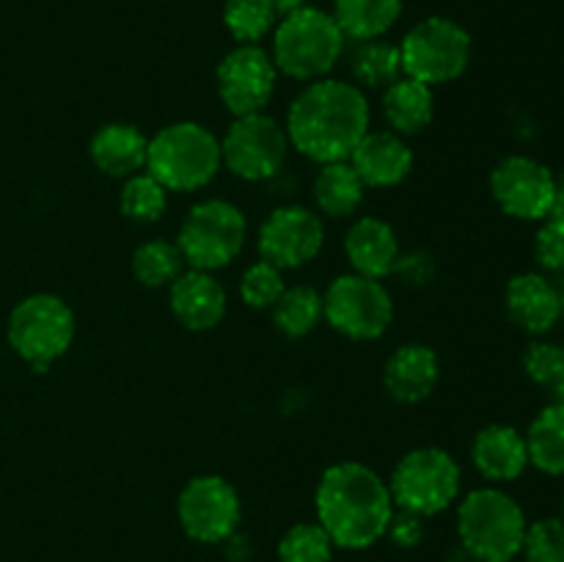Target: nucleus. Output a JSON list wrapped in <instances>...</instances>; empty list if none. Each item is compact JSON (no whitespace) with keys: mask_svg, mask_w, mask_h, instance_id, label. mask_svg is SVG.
I'll use <instances>...</instances> for the list:
<instances>
[{"mask_svg":"<svg viewBox=\"0 0 564 562\" xmlns=\"http://www.w3.org/2000/svg\"><path fill=\"white\" fill-rule=\"evenodd\" d=\"M345 251L352 264V273L367 279H386L400 262V240L391 224L372 218H358L345 237Z\"/></svg>","mask_w":564,"mask_h":562,"instance_id":"aec40b11","label":"nucleus"},{"mask_svg":"<svg viewBox=\"0 0 564 562\" xmlns=\"http://www.w3.org/2000/svg\"><path fill=\"white\" fill-rule=\"evenodd\" d=\"M554 395H556V402H562V406H564V372L560 375V380H556Z\"/></svg>","mask_w":564,"mask_h":562,"instance_id":"79ce46f5","label":"nucleus"},{"mask_svg":"<svg viewBox=\"0 0 564 562\" xmlns=\"http://www.w3.org/2000/svg\"><path fill=\"white\" fill-rule=\"evenodd\" d=\"M284 290L286 284L281 270L275 268V264L264 262V259H259L257 264H251V268L242 273L240 298L251 309H273V303L279 301Z\"/></svg>","mask_w":564,"mask_h":562,"instance_id":"473e14b6","label":"nucleus"},{"mask_svg":"<svg viewBox=\"0 0 564 562\" xmlns=\"http://www.w3.org/2000/svg\"><path fill=\"white\" fill-rule=\"evenodd\" d=\"M224 158L215 132L196 121H176L149 138L147 174H152L165 191H202L218 176Z\"/></svg>","mask_w":564,"mask_h":562,"instance_id":"7ed1b4c3","label":"nucleus"},{"mask_svg":"<svg viewBox=\"0 0 564 562\" xmlns=\"http://www.w3.org/2000/svg\"><path fill=\"white\" fill-rule=\"evenodd\" d=\"M275 9L270 0H226L224 25L240 44H257L273 31Z\"/></svg>","mask_w":564,"mask_h":562,"instance_id":"7c9ffc66","label":"nucleus"},{"mask_svg":"<svg viewBox=\"0 0 564 562\" xmlns=\"http://www.w3.org/2000/svg\"><path fill=\"white\" fill-rule=\"evenodd\" d=\"M270 6L275 9V14L286 17V14H292V11L303 9V6H306V0H270Z\"/></svg>","mask_w":564,"mask_h":562,"instance_id":"58836bf2","label":"nucleus"},{"mask_svg":"<svg viewBox=\"0 0 564 562\" xmlns=\"http://www.w3.org/2000/svg\"><path fill=\"white\" fill-rule=\"evenodd\" d=\"M364 191L367 185L350 165V160L325 163L314 180V202H317L319 213L328 218H345V215L356 213L364 202Z\"/></svg>","mask_w":564,"mask_h":562,"instance_id":"b1692460","label":"nucleus"},{"mask_svg":"<svg viewBox=\"0 0 564 562\" xmlns=\"http://www.w3.org/2000/svg\"><path fill=\"white\" fill-rule=\"evenodd\" d=\"M171 312L187 331H209L224 320L226 290L207 270H185L171 281Z\"/></svg>","mask_w":564,"mask_h":562,"instance_id":"f3484780","label":"nucleus"},{"mask_svg":"<svg viewBox=\"0 0 564 562\" xmlns=\"http://www.w3.org/2000/svg\"><path fill=\"white\" fill-rule=\"evenodd\" d=\"M176 516L187 538L198 543H220L235 534L242 505L235 485L218 474L193 477L176 499Z\"/></svg>","mask_w":564,"mask_h":562,"instance_id":"f8f14e48","label":"nucleus"},{"mask_svg":"<svg viewBox=\"0 0 564 562\" xmlns=\"http://www.w3.org/2000/svg\"><path fill=\"white\" fill-rule=\"evenodd\" d=\"M121 213L135 224H154L165 215L169 207V191L154 180L152 174H132L127 176L124 187L119 196Z\"/></svg>","mask_w":564,"mask_h":562,"instance_id":"c756f323","label":"nucleus"},{"mask_svg":"<svg viewBox=\"0 0 564 562\" xmlns=\"http://www.w3.org/2000/svg\"><path fill=\"white\" fill-rule=\"evenodd\" d=\"M534 257H538L540 268L551 270V273H562L564 270V224L556 218H545L540 226L538 237H534Z\"/></svg>","mask_w":564,"mask_h":562,"instance_id":"c9c22d12","label":"nucleus"},{"mask_svg":"<svg viewBox=\"0 0 564 562\" xmlns=\"http://www.w3.org/2000/svg\"><path fill=\"white\" fill-rule=\"evenodd\" d=\"M391 499L413 516H435L460 494V466L438 446H422L402 457L391 474Z\"/></svg>","mask_w":564,"mask_h":562,"instance_id":"1a4fd4ad","label":"nucleus"},{"mask_svg":"<svg viewBox=\"0 0 564 562\" xmlns=\"http://www.w3.org/2000/svg\"><path fill=\"white\" fill-rule=\"evenodd\" d=\"M149 138L132 125H105L88 143L94 165L110 176H132L147 169Z\"/></svg>","mask_w":564,"mask_h":562,"instance_id":"4be33fe9","label":"nucleus"},{"mask_svg":"<svg viewBox=\"0 0 564 562\" xmlns=\"http://www.w3.org/2000/svg\"><path fill=\"white\" fill-rule=\"evenodd\" d=\"M248 237V220L240 207L224 198H207L187 209L176 235V248L193 270L226 268L242 251Z\"/></svg>","mask_w":564,"mask_h":562,"instance_id":"0eeeda50","label":"nucleus"},{"mask_svg":"<svg viewBox=\"0 0 564 562\" xmlns=\"http://www.w3.org/2000/svg\"><path fill=\"white\" fill-rule=\"evenodd\" d=\"M490 193L507 215L518 220H545L554 209L556 176L534 158L512 154L490 174Z\"/></svg>","mask_w":564,"mask_h":562,"instance_id":"ddd939ff","label":"nucleus"},{"mask_svg":"<svg viewBox=\"0 0 564 562\" xmlns=\"http://www.w3.org/2000/svg\"><path fill=\"white\" fill-rule=\"evenodd\" d=\"M323 303L330 328L356 342L378 339L394 320V303L383 281L358 273H345L330 281Z\"/></svg>","mask_w":564,"mask_h":562,"instance_id":"9d476101","label":"nucleus"},{"mask_svg":"<svg viewBox=\"0 0 564 562\" xmlns=\"http://www.w3.org/2000/svg\"><path fill=\"white\" fill-rule=\"evenodd\" d=\"M402 14V0H336L334 20L345 39L372 42L389 33Z\"/></svg>","mask_w":564,"mask_h":562,"instance_id":"393cba45","label":"nucleus"},{"mask_svg":"<svg viewBox=\"0 0 564 562\" xmlns=\"http://www.w3.org/2000/svg\"><path fill=\"white\" fill-rule=\"evenodd\" d=\"M334 540L319 523H295L279 543L281 562H330Z\"/></svg>","mask_w":564,"mask_h":562,"instance_id":"2f4dec72","label":"nucleus"},{"mask_svg":"<svg viewBox=\"0 0 564 562\" xmlns=\"http://www.w3.org/2000/svg\"><path fill=\"white\" fill-rule=\"evenodd\" d=\"M132 273L143 287H165L185 273V257L169 240H147L132 253Z\"/></svg>","mask_w":564,"mask_h":562,"instance_id":"c85d7f7f","label":"nucleus"},{"mask_svg":"<svg viewBox=\"0 0 564 562\" xmlns=\"http://www.w3.org/2000/svg\"><path fill=\"white\" fill-rule=\"evenodd\" d=\"M433 86L402 75L383 91V116L397 136H416L433 121Z\"/></svg>","mask_w":564,"mask_h":562,"instance_id":"5701e85b","label":"nucleus"},{"mask_svg":"<svg viewBox=\"0 0 564 562\" xmlns=\"http://www.w3.org/2000/svg\"><path fill=\"white\" fill-rule=\"evenodd\" d=\"M551 284H554L556 298H560V309H562V317H564V270L562 273H556V279L551 281Z\"/></svg>","mask_w":564,"mask_h":562,"instance_id":"a19ab883","label":"nucleus"},{"mask_svg":"<svg viewBox=\"0 0 564 562\" xmlns=\"http://www.w3.org/2000/svg\"><path fill=\"white\" fill-rule=\"evenodd\" d=\"M367 94L347 80L323 77L303 88L286 114L290 147L314 163L350 160L352 149L369 132Z\"/></svg>","mask_w":564,"mask_h":562,"instance_id":"f257e3e1","label":"nucleus"},{"mask_svg":"<svg viewBox=\"0 0 564 562\" xmlns=\"http://www.w3.org/2000/svg\"><path fill=\"white\" fill-rule=\"evenodd\" d=\"M523 372L538 386L554 389L564 372V347L556 342H532L523 353Z\"/></svg>","mask_w":564,"mask_h":562,"instance_id":"f704fd0d","label":"nucleus"},{"mask_svg":"<svg viewBox=\"0 0 564 562\" xmlns=\"http://www.w3.org/2000/svg\"><path fill=\"white\" fill-rule=\"evenodd\" d=\"M471 461L477 472L490 483H510L529 466L527 435L510 424H490L477 433L471 444Z\"/></svg>","mask_w":564,"mask_h":562,"instance_id":"412c9836","label":"nucleus"},{"mask_svg":"<svg viewBox=\"0 0 564 562\" xmlns=\"http://www.w3.org/2000/svg\"><path fill=\"white\" fill-rule=\"evenodd\" d=\"M527 562H564V521L562 518H543L527 529L523 540Z\"/></svg>","mask_w":564,"mask_h":562,"instance_id":"72a5a7b5","label":"nucleus"},{"mask_svg":"<svg viewBox=\"0 0 564 562\" xmlns=\"http://www.w3.org/2000/svg\"><path fill=\"white\" fill-rule=\"evenodd\" d=\"M350 165L367 187H394L413 171V152L394 130H369L352 149Z\"/></svg>","mask_w":564,"mask_h":562,"instance_id":"dca6fc26","label":"nucleus"},{"mask_svg":"<svg viewBox=\"0 0 564 562\" xmlns=\"http://www.w3.org/2000/svg\"><path fill=\"white\" fill-rule=\"evenodd\" d=\"M394 273H402V275H408L411 281H416V284H424V281L430 279V273H433V264H430L427 253H422V251L408 253V257H402L400 253V262H397Z\"/></svg>","mask_w":564,"mask_h":562,"instance_id":"4c0bfd02","label":"nucleus"},{"mask_svg":"<svg viewBox=\"0 0 564 562\" xmlns=\"http://www.w3.org/2000/svg\"><path fill=\"white\" fill-rule=\"evenodd\" d=\"M345 53V33L334 14L314 6L281 17L273 33V64L295 80H323Z\"/></svg>","mask_w":564,"mask_h":562,"instance_id":"39448f33","label":"nucleus"},{"mask_svg":"<svg viewBox=\"0 0 564 562\" xmlns=\"http://www.w3.org/2000/svg\"><path fill=\"white\" fill-rule=\"evenodd\" d=\"M438 356H435L433 347L419 345V342L397 347L383 369L386 391L402 406H416V402L427 400L438 386Z\"/></svg>","mask_w":564,"mask_h":562,"instance_id":"a211bd4d","label":"nucleus"},{"mask_svg":"<svg viewBox=\"0 0 564 562\" xmlns=\"http://www.w3.org/2000/svg\"><path fill=\"white\" fill-rule=\"evenodd\" d=\"M471 33L449 17H427L400 44L402 75L427 86L452 83L471 64Z\"/></svg>","mask_w":564,"mask_h":562,"instance_id":"6e6552de","label":"nucleus"},{"mask_svg":"<svg viewBox=\"0 0 564 562\" xmlns=\"http://www.w3.org/2000/svg\"><path fill=\"white\" fill-rule=\"evenodd\" d=\"M279 69L273 55L264 53L259 44H240L220 61L215 72L218 97L235 116L262 114L273 99Z\"/></svg>","mask_w":564,"mask_h":562,"instance_id":"4468645a","label":"nucleus"},{"mask_svg":"<svg viewBox=\"0 0 564 562\" xmlns=\"http://www.w3.org/2000/svg\"><path fill=\"white\" fill-rule=\"evenodd\" d=\"M6 339L22 361L31 364L36 372H44L72 347L75 314L64 298L53 292H33L11 309Z\"/></svg>","mask_w":564,"mask_h":562,"instance_id":"423d86ee","label":"nucleus"},{"mask_svg":"<svg viewBox=\"0 0 564 562\" xmlns=\"http://www.w3.org/2000/svg\"><path fill=\"white\" fill-rule=\"evenodd\" d=\"M527 516L510 494L499 488H477L460 501L457 534L477 562H512L523 551Z\"/></svg>","mask_w":564,"mask_h":562,"instance_id":"20e7f679","label":"nucleus"},{"mask_svg":"<svg viewBox=\"0 0 564 562\" xmlns=\"http://www.w3.org/2000/svg\"><path fill=\"white\" fill-rule=\"evenodd\" d=\"M317 523L339 549L361 551L378 543L394 516L389 483L375 468L347 461L325 468L314 494Z\"/></svg>","mask_w":564,"mask_h":562,"instance_id":"f03ea898","label":"nucleus"},{"mask_svg":"<svg viewBox=\"0 0 564 562\" xmlns=\"http://www.w3.org/2000/svg\"><path fill=\"white\" fill-rule=\"evenodd\" d=\"M505 303L512 323L532 336L549 334L556 320L562 317L554 284L540 273L512 275L505 292Z\"/></svg>","mask_w":564,"mask_h":562,"instance_id":"6ab92c4d","label":"nucleus"},{"mask_svg":"<svg viewBox=\"0 0 564 562\" xmlns=\"http://www.w3.org/2000/svg\"><path fill=\"white\" fill-rule=\"evenodd\" d=\"M529 463L545 474H564V406L543 408L527 433Z\"/></svg>","mask_w":564,"mask_h":562,"instance_id":"bb28decb","label":"nucleus"},{"mask_svg":"<svg viewBox=\"0 0 564 562\" xmlns=\"http://www.w3.org/2000/svg\"><path fill=\"white\" fill-rule=\"evenodd\" d=\"M325 317V303L314 287L297 284L286 287L279 301L273 303V323L290 339L312 334Z\"/></svg>","mask_w":564,"mask_h":562,"instance_id":"a878e982","label":"nucleus"},{"mask_svg":"<svg viewBox=\"0 0 564 562\" xmlns=\"http://www.w3.org/2000/svg\"><path fill=\"white\" fill-rule=\"evenodd\" d=\"M290 152L286 130L262 110V114L235 116L231 127L220 141L224 165L240 180L259 182L270 180L284 165Z\"/></svg>","mask_w":564,"mask_h":562,"instance_id":"9b49d317","label":"nucleus"},{"mask_svg":"<svg viewBox=\"0 0 564 562\" xmlns=\"http://www.w3.org/2000/svg\"><path fill=\"white\" fill-rule=\"evenodd\" d=\"M325 242V226L317 213L306 207H279L259 229V253L279 270L308 264Z\"/></svg>","mask_w":564,"mask_h":562,"instance_id":"2eb2a0df","label":"nucleus"},{"mask_svg":"<svg viewBox=\"0 0 564 562\" xmlns=\"http://www.w3.org/2000/svg\"><path fill=\"white\" fill-rule=\"evenodd\" d=\"M549 218H556L564 224V180L556 182V198H554V209H551Z\"/></svg>","mask_w":564,"mask_h":562,"instance_id":"ea45409f","label":"nucleus"},{"mask_svg":"<svg viewBox=\"0 0 564 562\" xmlns=\"http://www.w3.org/2000/svg\"><path fill=\"white\" fill-rule=\"evenodd\" d=\"M562 521H564V505H562Z\"/></svg>","mask_w":564,"mask_h":562,"instance_id":"37998d69","label":"nucleus"},{"mask_svg":"<svg viewBox=\"0 0 564 562\" xmlns=\"http://www.w3.org/2000/svg\"><path fill=\"white\" fill-rule=\"evenodd\" d=\"M386 534H389V538L394 540L400 549H413V545H419V540H422V534H424L422 516H413V512H408V510L394 512V516H391L389 529H386Z\"/></svg>","mask_w":564,"mask_h":562,"instance_id":"e433bc0d","label":"nucleus"},{"mask_svg":"<svg viewBox=\"0 0 564 562\" xmlns=\"http://www.w3.org/2000/svg\"><path fill=\"white\" fill-rule=\"evenodd\" d=\"M352 77L367 88H389L402 77V55L400 44L372 39L361 42L352 53Z\"/></svg>","mask_w":564,"mask_h":562,"instance_id":"cd10ccee","label":"nucleus"}]
</instances>
